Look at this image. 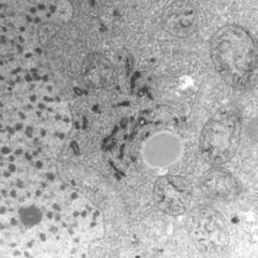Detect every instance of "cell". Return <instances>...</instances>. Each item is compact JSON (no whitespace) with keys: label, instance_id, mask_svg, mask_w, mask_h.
I'll return each mask as SVG.
<instances>
[{"label":"cell","instance_id":"obj_1","mask_svg":"<svg viewBox=\"0 0 258 258\" xmlns=\"http://www.w3.org/2000/svg\"><path fill=\"white\" fill-rule=\"evenodd\" d=\"M211 57L223 80L239 91L257 84V47L249 32L239 25H226L214 32Z\"/></svg>","mask_w":258,"mask_h":258},{"label":"cell","instance_id":"obj_2","mask_svg":"<svg viewBox=\"0 0 258 258\" xmlns=\"http://www.w3.org/2000/svg\"><path fill=\"white\" fill-rule=\"evenodd\" d=\"M242 116L235 104H226L209 119L200 136L201 154L210 164L227 163L239 148Z\"/></svg>","mask_w":258,"mask_h":258},{"label":"cell","instance_id":"obj_3","mask_svg":"<svg viewBox=\"0 0 258 258\" xmlns=\"http://www.w3.org/2000/svg\"><path fill=\"white\" fill-rule=\"evenodd\" d=\"M187 229L192 243L204 254H220L229 244L227 222L217 210L210 206L191 210L187 219Z\"/></svg>","mask_w":258,"mask_h":258},{"label":"cell","instance_id":"obj_4","mask_svg":"<svg viewBox=\"0 0 258 258\" xmlns=\"http://www.w3.org/2000/svg\"><path fill=\"white\" fill-rule=\"evenodd\" d=\"M154 201L161 212L181 215L187 211L192 197L191 185L186 179L176 175H165L154 185Z\"/></svg>","mask_w":258,"mask_h":258},{"label":"cell","instance_id":"obj_5","mask_svg":"<svg viewBox=\"0 0 258 258\" xmlns=\"http://www.w3.org/2000/svg\"><path fill=\"white\" fill-rule=\"evenodd\" d=\"M163 24L165 29L173 36H190L199 25L198 8L188 2L170 4L163 14Z\"/></svg>","mask_w":258,"mask_h":258},{"label":"cell","instance_id":"obj_6","mask_svg":"<svg viewBox=\"0 0 258 258\" xmlns=\"http://www.w3.org/2000/svg\"><path fill=\"white\" fill-rule=\"evenodd\" d=\"M200 184L206 195L219 201H231L241 191V185L236 177L220 167L208 170L201 177Z\"/></svg>","mask_w":258,"mask_h":258},{"label":"cell","instance_id":"obj_7","mask_svg":"<svg viewBox=\"0 0 258 258\" xmlns=\"http://www.w3.org/2000/svg\"><path fill=\"white\" fill-rule=\"evenodd\" d=\"M19 215L22 224L27 226V227L35 226L42 220V213L40 211V209L37 208L36 206H28L22 208L20 210Z\"/></svg>","mask_w":258,"mask_h":258}]
</instances>
